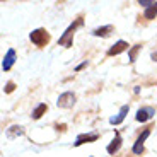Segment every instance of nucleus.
Masks as SVG:
<instances>
[{
    "mask_svg": "<svg viewBox=\"0 0 157 157\" xmlns=\"http://www.w3.org/2000/svg\"><path fill=\"white\" fill-rule=\"evenodd\" d=\"M128 109H130V106L128 104H125V106H121V109H120V113L116 114V116H113L109 120V123L111 125H120V123L125 120V116H126V113H128Z\"/></svg>",
    "mask_w": 157,
    "mask_h": 157,
    "instance_id": "9d476101",
    "label": "nucleus"
},
{
    "mask_svg": "<svg viewBox=\"0 0 157 157\" xmlns=\"http://www.w3.org/2000/svg\"><path fill=\"white\" fill-rule=\"evenodd\" d=\"M75 104V94L74 92H63L56 101L58 108H72Z\"/></svg>",
    "mask_w": 157,
    "mask_h": 157,
    "instance_id": "7ed1b4c3",
    "label": "nucleus"
},
{
    "mask_svg": "<svg viewBox=\"0 0 157 157\" xmlns=\"http://www.w3.org/2000/svg\"><path fill=\"white\" fill-rule=\"evenodd\" d=\"M155 114V111H154V108H142V109L137 111V121H142V123H145L147 120H150V118Z\"/></svg>",
    "mask_w": 157,
    "mask_h": 157,
    "instance_id": "39448f33",
    "label": "nucleus"
},
{
    "mask_svg": "<svg viewBox=\"0 0 157 157\" xmlns=\"http://www.w3.org/2000/svg\"><path fill=\"white\" fill-rule=\"evenodd\" d=\"M138 4H140V5H144V7H152V5L155 4V2H150V0H140Z\"/></svg>",
    "mask_w": 157,
    "mask_h": 157,
    "instance_id": "f3484780",
    "label": "nucleus"
},
{
    "mask_svg": "<svg viewBox=\"0 0 157 157\" xmlns=\"http://www.w3.org/2000/svg\"><path fill=\"white\" fill-rule=\"evenodd\" d=\"M86 65H87V62H84V63H80V65H78V67H77V68H75V70H77V72H78V70H82V68H84V67H86Z\"/></svg>",
    "mask_w": 157,
    "mask_h": 157,
    "instance_id": "a211bd4d",
    "label": "nucleus"
},
{
    "mask_svg": "<svg viewBox=\"0 0 157 157\" xmlns=\"http://www.w3.org/2000/svg\"><path fill=\"white\" fill-rule=\"evenodd\" d=\"M149 135H150V130H145L144 133L138 135V138H137V142H135L133 149H132V152H133L135 155H140V154H144V142L147 140V137H149Z\"/></svg>",
    "mask_w": 157,
    "mask_h": 157,
    "instance_id": "20e7f679",
    "label": "nucleus"
},
{
    "mask_svg": "<svg viewBox=\"0 0 157 157\" xmlns=\"http://www.w3.org/2000/svg\"><path fill=\"white\" fill-rule=\"evenodd\" d=\"M14 89H16V84H14V82H7V86H5V89H4V90L9 94V92H12Z\"/></svg>",
    "mask_w": 157,
    "mask_h": 157,
    "instance_id": "dca6fc26",
    "label": "nucleus"
},
{
    "mask_svg": "<svg viewBox=\"0 0 157 157\" xmlns=\"http://www.w3.org/2000/svg\"><path fill=\"white\" fill-rule=\"evenodd\" d=\"M120 147H121V137H120V133H114V138H113V142H111L109 145H108V154H111V155H113V154H116L118 150H120Z\"/></svg>",
    "mask_w": 157,
    "mask_h": 157,
    "instance_id": "1a4fd4ad",
    "label": "nucleus"
},
{
    "mask_svg": "<svg viewBox=\"0 0 157 157\" xmlns=\"http://www.w3.org/2000/svg\"><path fill=\"white\" fill-rule=\"evenodd\" d=\"M78 24H80V21H78V22H74V24H70V26H68L67 31L63 33V36H60L58 44H63V46H67V48H70V46H72V36H74V33H75V29H77Z\"/></svg>",
    "mask_w": 157,
    "mask_h": 157,
    "instance_id": "f03ea898",
    "label": "nucleus"
},
{
    "mask_svg": "<svg viewBox=\"0 0 157 157\" xmlns=\"http://www.w3.org/2000/svg\"><path fill=\"white\" fill-rule=\"evenodd\" d=\"M46 109H48V106L44 104V102H41V104H39V106L36 108L34 111H33V114H31L33 120H39V118H41L44 113H46Z\"/></svg>",
    "mask_w": 157,
    "mask_h": 157,
    "instance_id": "9b49d317",
    "label": "nucleus"
},
{
    "mask_svg": "<svg viewBox=\"0 0 157 157\" xmlns=\"http://www.w3.org/2000/svg\"><path fill=\"white\" fill-rule=\"evenodd\" d=\"M138 50H140V44H137V46H133L132 50H130V62H135V56H137V53H138Z\"/></svg>",
    "mask_w": 157,
    "mask_h": 157,
    "instance_id": "2eb2a0df",
    "label": "nucleus"
},
{
    "mask_svg": "<svg viewBox=\"0 0 157 157\" xmlns=\"http://www.w3.org/2000/svg\"><path fill=\"white\" fill-rule=\"evenodd\" d=\"M14 62H16V51H14V50L10 48V50L7 51V55L4 56V63H2V68H4L5 72L10 70V67L14 65Z\"/></svg>",
    "mask_w": 157,
    "mask_h": 157,
    "instance_id": "6e6552de",
    "label": "nucleus"
},
{
    "mask_svg": "<svg viewBox=\"0 0 157 157\" xmlns=\"http://www.w3.org/2000/svg\"><path fill=\"white\" fill-rule=\"evenodd\" d=\"M155 16H157V2L152 5V7H149V9H147V10H145V14H144V17H145V19H154Z\"/></svg>",
    "mask_w": 157,
    "mask_h": 157,
    "instance_id": "4468645a",
    "label": "nucleus"
},
{
    "mask_svg": "<svg viewBox=\"0 0 157 157\" xmlns=\"http://www.w3.org/2000/svg\"><path fill=\"white\" fill-rule=\"evenodd\" d=\"M31 41L36 44V46H46L48 44V41H50V34H48V31L46 29H43V28H39V29H34V31L31 33Z\"/></svg>",
    "mask_w": 157,
    "mask_h": 157,
    "instance_id": "f257e3e1",
    "label": "nucleus"
},
{
    "mask_svg": "<svg viewBox=\"0 0 157 157\" xmlns=\"http://www.w3.org/2000/svg\"><path fill=\"white\" fill-rule=\"evenodd\" d=\"M24 133L22 126H10V128L7 130V137L9 138H14V137H19V135Z\"/></svg>",
    "mask_w": 157,
    "mask_h": 157,
    "instance_id": "ddd939ff",
    "label": "nucleus"
},
{
    "mask_svg": "<svg viewBox=\"0 0 157 157\" xmlns=\"http://www.w3.org/2000/svg\"><path fill=\"white\" fill-rule=\"evenodd\" d=\"M99 138L98 133H89V135H78L77 140L74 142V145L78 147V145H82V144H90V142H96Z\"/></svg>",
    "mask_w": 157,
    "mask_h": 157,
    "instance_id": "0eeeda50",
    "label": "nucleus"
},
{
    "mask_svg": "<svg viewBox=\"0 0 157 157\" xmlns=\"http://www.w3.org/2000/svg\"><path fill=\"white\" fill-rule=\"evenodd\" d=\"M126 48H128V43H126V41H123V39H120L118 43H114L113 46H111L109 50H108V55H109V56L120 55V53H121V51H125Z\"/></svg>",
    "mask_w": 157,
    "mask_h": 157,
    "instance_id": "423d86ee",
    "label": "nucleus"
},
{
    "mask_svg": "<svg viewBox=\"0 0 157 157\" xmlns=\"http://www.w3.org/2000/svg\"><path fill=\"white\" fill-rule=\"evenodd\" d=\"M113 31V26H104V28H98L94 31V36H101V38H106V36L111 34Z\"/></svg>",
    "mask_w": 157,
    "mask_h": 157,
    "instance_id": "f8f14e48",
    "label": "nucleus"
}]
</instances>
